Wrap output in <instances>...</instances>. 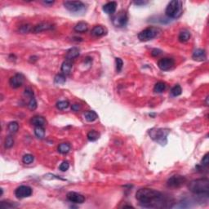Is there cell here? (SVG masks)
<instances>
[{"label": "cell", "mask_w": 209, "mask_h": 209, "mask_svg": "<svg viewBox=\"0 0 209 209\" xmlns=\"http://www.w3.org/2000/svg\"><path fill=\"white\" fill-rule=\"evenodd\" d=\"M116 8H117V2L114 1L107 2L106 4L103 6V11L108 15H113L115 12Z\"/></svg>", "instance_id": "obj_15"}, {"label": "cell", "mask_w": 209, "mask_h": 209, "mask_svg": "<svg viewBox=\"0 0 209 209\" xmlns=\"http://www.w3.org/2000/svg\"><path fill=\"white\" fill-rule=\"evenodd\" d=\"M84 118L87 122H94L98 118V114L93 110H88L84 113Z\"/></svg>", "instance_id": "obj_21"}, {"label": "cell", "mask_w": 209, "mask_h": 209, "mask_svg": "<svg viewBox=\"0 0 209 209\" xmlns=\"http://www.w3.org/2000/svg\"><path fill=\"white\" fill-rule=\"evenodd\" d=\"M209 164V159H208V154H206V155L203 156V158L202 161H201V165L203 167H207Z\"/></svg>", "instance_id": "obj_38"}, {"label": "cell", "mask_w": 209, "mask_h": 209, "mask_svg": "<svg viewBox=\"0 0 209 209\" xmlns=\"http://www.w3.org/2000/svg\"><path fill=\"white\" fill-rule=\"evenodd\" d=\"M31 123L34 127H43L47 124V121L43 117L39 115H36L34 116L33 118H31V120H30Z\"/></svg>", "instance_id": "obj_17"}, {"label": "cell", "mask_w": 209, "mask_h": 209, "mask_svg": "<svg viewBox=\"0 0 209 209\" xmlns=\"http://www.w3.org/2000/svg\"><path fill=\"white\" fill-rule=\"evenodd\" d=\"M66 81V75L63 74H59V75H56L54 79V83L56 84H64Z\"/></svg>", "instance_id": "obj_29"}, {"label": "cell", "mask_w": 209, "mask_h": 209, "mask_svg": "<svg viewBox=\"0 0 209 209\" xmlns=\"http://www.w3.org/2000/svg\"><path fill=\"white\" fill-rule=\"evenodd\" d=\"M34 160V157L33 156L30 154H27V155H25L22 158V161L24 164H32Z\"/></svg>", "instance_id": "obj_33"}, {"label": "cell", "mask_w": 209, "mask_h": 209, "mask_svg": "<svg viewBox=\"0 0 209 209\" xmlns=\"http://www.w3.org/2000/svg\"><path fill=\"white\" fill-rule=\"evenodd\" d=\"M169 129L166 128H152L149 131V134L152 140L161 146H165L168 142V136L169 134Z\"/></svg>", "instance_id": "obj_4"}, {"label": "cell", "mask_w": 209, "mask_h": 209, "mask_svg": "<svg viewBox=\"0 0 209 209\" xmlns=\"http://www.w3.org/2000/svg\"><path fill=\"white\" fill-rule=\"evenodd\" d=\"M54 3V1H51V2H49V1H45V2H43V4L45 5H52Z\"/></svg>", "instance_id": "obj_43"}, {"label": "cell", "mask_w": 209, "mask_h": 209, "mask_svg": "<svg viewBox=\"0 0 209 209\" xmlns=\"http://www.w3.org/2000/svg\"><path fill=\"white\" fill-rule=\"evenodd\" d=\"M71 109H72V110H74V111H75V112L79 111V110L81 109V105L77 104V103L73 104L72 105V106H71Z\"/></svg>", "instance_id": "obj_40"}, {"label": "cell", "mask_w": 209, "mask_h": 209, "mask_svg": "<svg viewBox=\"0 0 209 209\" xmlns=\"http://www.w3.org/2000/svg\"><path fill=\"white\" fill-rule=\"evenodd\" d=\"M32 189L28 186H21L17 187L15 190V195L17 198H28L32 195Z\"/></svg>", "instance_id": "obj_9"}, {"label": "cell", "mask_w": 209, "mask_h": 209, "mask_svg": "<svg viewBox=\"0 0 209 209\" xmlns=\"http://www.w3.org/2000/svg\"><path fill=\"white\" fill-rule=\"evenodd\" d=\"M70 105L68 100H60L57 103V108L60 110H63V109H67Z\"/></svg>", "instance_id": "obj_30"}, {"label": "cell", "mask_w": 209, "mask_h": 209, "mask_svg": "<svg viewBox=\"0 0 209 209\" xmlns=\"http://www.w3.org/2000/svg\"><path fill=\"white\" fill-rule=\"evenodd\" d=\"M186 182V178L184 176L174 175L171 177L167 181V186L169 188H179Z\"/></svg>", "instance_id": "obj_8"}, {"label": "cell", "mask_w": 209, "mask_h": 209, "mask_svg": "<svg viewBox=\"0 0 209 209\" xmlns=\"http://www.w3.org/2000/svg\"><path fill=\"white\" fill-rule=\"evenodd\" d=\"M136 198L141 207L146 208H162L168 207L166 197L161 192L152 189H140L136 193Z\"/></svg>", "instance_id": "obj_1"}, {"label": "cell", "mask_w": 209, "mask_h": 209, "mask_svg": "<svg viewBox=\"0 0 209 209\" xmlns=\"http://www.w3.org/2000/svg\"><path fill=\"white\" fill-rule=\"evenodd\" d=\"M148 1H137V2H135L134 3L137 6H142V5H146L148 3Z\"/></svg>", "instance_id": "obj_42"}, {"label": "cell", "mask_w": 209, "mask_h": 209, "mask_svg": "<svg viewBox=\"0 0 209 209\" xmlns=\"http://www.w3.org/2000/svg\"><path fill=\"white\" fill-rule=\"evenodd\" d=\"M162 53V51L159 50V49H153L152 52H151V55H152V57H158L159 55H160Z\"/></svg>", "instance_id": "obj_41"}, {"label": "cell", "mask_w": 209, "mask_h": 209, "mask_svg": "<svg viewBox=\"0 0 209 209\" xmlns=\"http://www.w3.org/2000/svg\"><path fill=\"white\" fill-rule=\"evenodd\" d=\"M115 63H116V70H117V72H120L123 69V60L121 58H116L115 59Z\"/></svg>", "instance_id": "obj_35"}, {"label": "cell", "mask_w": 209, "mask_h": 209, "mask_svg": "<svg viewBox=\"0 0 209 209\" xmlns=\"http://www.w3.org/2000/svg\"><path fill=\"white\" fill-rule=\"evenodd\" d=\"M57 150H58V152L60 154L66 155V154L70 152V145L69 143H66V142L60 144L58 148H57Z\"/></svg>", "instance_id": "obj_22"}, {"label": "cell", "mask_w": 209, "mask_h": 209, "mask_svg": "<svg viewBox=\"0 0 209 209\" xmlns=\"http://www.w3.org/2000/svg\"><path fill=\"white\" fill-rule=\"evenodd\" d=\"M87 139L90 141H95L99 139L100 137V134L98 133V132L95 131V130H92L87 133Z\"/></svg>", "instance_id": "obj_26"}, {"label": "cell", "mask_w": 209, "mask_h": 209, "mask_svg": "<svg viewBox=\"0 0 209 209\" xmlns=\"http://www.w3.org/2000/svg\"><path fill=\"white\" fill-rule=\"evenodd\" d=\"M53 28V25L50 23H40V24H38L32 28V31L33 33H40V32L46 31V30H52Z\"/></svg>", "instance_id": "obj_13"}, {"label": "cell", "mask_w": 209, "mask_h": 209, "mask_svg": "<svg viewBox=\"0 0 209 209\" xmlns=\"http://www.w3.org/2000/svg\"><path fill=\"white\" fill-rule=\"evenodd\" d=\"M127 21H128V17H127V14L125 11L121 10L116 14L115 16H114L113 19H112V22L113 25L115 27L122 28L126 26L127 25Z\"/></svg>", "instance_id": "obj_7"}, {"label": "cell", "mask_w": 209, "mask_h": 209, "mask_svg": "<svg viewBox=\"0 0 209 209\" xmlns=\"http://www.w3.org/2000/svg\"><path fill=\"white\" fill-rule=\"evenodd\" d=\"M192 58H193L194 61H197V62H203L207 58V56H206V52L203 49H201V48H198L196 50L194 51L193 55H192Z\"/></svg>", "instance_id": "obj_14"}, {"label": "cell", "mask_w": 209, "mask_h": 209, "mask_svg": "<svg viewBox=\"0 0 209 209\" xmlns=\"http://www.w3.org/2000/svg\"><path fill=\"white\" fill-rule=\"evenodd\" d=\"M14 145V139L13 137L10 135V136H7L5 139V142H4V146L5 148H7V149H9V148H11Z\"/></svg>", "instance_id": "obj_31"}, {"label": "cell", "mask_w": 209, "mask_h": 209, "mask_svg": "<svg viewBox=\"0 0 209 209\" xmlns=\"http://www.w3.org/2000/svg\"><path fill=\"white\" fill-rule=\"evenodd\" d=\"M69 168H70V164H69V162L64 161L62 162V164L60 165L59 169L62 171V172H66V171L69 169Z\"/></svg>", "instance_id": "obj_36"}, {"label": "cell", "mask_w": 209, "mask_h": 209, "mask_svg": "<svg viewBox=\"0 0 209 209\" xmlns=\"http://www.w3.org/2000/svg\"><path fill=\"white\" fill-rule=\"evenodd\" d=\"M25 95L26 96H29L30 98H31V97H33V96H34V92L32 91L31 88H30V87H27V88L25 89Z\"/></svg>", "instance_id": "obj_39"}, {"label": "cell", "mask_w": 209, "mask_h": 209, "mask_svg": "<svg viewBox=\"0 0 209 209\" xmlns=\"http://www.w3.org/2000/svg\"><path fill=\"white\" fill-rule=\"evenodd\" d=\"M72 68H73V62L70 61V60H66L62 63L61 70H62V72L63 75H69L71 73Z\"/></svg>", "instance_id": "obj_16"}, {"label": "cell", "mask_w": 209, "mask_h": 209, "mask_svg": "<svg viewBox=\"0 0 209 209\" xmlns=\"http://www.w3.org/2000/svg\"><path fill=\"white\" fill-rule=\"evenodd\" d=\"M182 2L178 0H173L168 4L165 10V14L171 19L179 18L182 15Z\"/></svg>", "instance_id": "obj_3"}, {"label": "cell", "mask_w": 209, "mask_h": 209, "mask_svg": "<svg viewBox=\"0 0 209 209\" xmlns=\"http://www.w3.org/2000/svg\"><path fill=\"white\" fill-rule=\"evenodd\" d=\"M24 81H25L24 75H21V74H16V75H13L12 77L10 78L9 84L10 86L13 88H18V87L22 86Z\"/></svg>", "instance_id": "obj_11"}, {"label": "cell", "mask_w": 209, "mask_h": 209, "mask_svg": "<svg viewBox=\"0 0 209 209\" xmlns=\"http://www.w3.org/2000/svg\"><path fill=\"white\" fill-rule=\"evenodd\" d=\"M161 32V30L158 27H148L138 34V39L142 42L150 41L156 38Z\"/></svg>", "instance_id": "obj_5"}, {"label": "cell", "mask_w": 209, "mask_h": 209, "mask_svg": "<svg viewBox=\"0 0 209 209\" xmlns=\"http://www.w3.org/2000/svg\"><path fill=\"white\" fill-rule=\"evenodd\" d=\"M66 198L70 202L77 203V204H81V203H83L85 202V197L83 194L76 193V192H72V191L67 194Z\"/></svg>", "instance_id": "obj_12"}, {"label": "cell", "mask_w": 209, "mask_h": 209, "mask_svg": "<svg viewBox=\"0 0 209 209\" xmlns=\"http://www.w3.org/2000/svg\"><path fill=\"white\" fill-rule=\"evenodd\" d=\"M190 39V32L187 31V30H183L179 34V36H178V39L181 43H186Z\"/></svg>", "instance_id": "obj_23"}, {"label": "cell", "mask_w": 209, "mask_h": 209, "mask_svg": "<svg viewBox=\"0 0 209 209\" xmlns=\"http://www.w3.org/2000/svg\"><path fill=\"white\" fill-rule=\"evenodd\" d=\"M18 207V205L15 203L8 202V201H2L1 202V207L2 208H12V207Z\"/></svg>", "instance_id": "obj_32"}, {"label": "cell", "mask_w": 209, "mask_h": 209, "mask_svg": "<svg viewBox=\"0 0 209 209\" xmlns=\"http://www.w3.org/2000/svg\"><path fill=\"white\" fill-rule=\"evenodd\" d=\"M166 89V83L164 82L157 83L154 87V91L156 93H162Z\"/></svg>", "instance_id": "obj_24"}, {"label": "cell", "mask_w": 209, "mask_h": 209, "mask_svg": "<svg viewBox=\"0 0 209 209\" xmlns=\"http://www.w3.org/2000/svg\"><path fill=\"white\" fill-rule=\"evenodd\" d=\"M174 66H175V61L173 58H169V57L162 58L158 62L159 68L164 71L169 70L171 69H173Z\"/></svg>", "instance_id": "obj_10"}, {"label": "cell", "mask_w": 209, "mask_h": 209, "mask_svg": "<svg viewBox=\"0 0 209 209\" xmlns=\"http://www.w3.org/2000/svg\"><path fill=\"white\" fill-rule=\"evenodd\" d=\"M34 134L39 139H43L45 137V129L43 127H35Z\"/></svg>", "instance_id": "obj_25"}, {"label": "cell", "mask_w": 209, "mask_h": 209, "mask_svg": "<svg viewBox=\"0 0 209 209\" xmlns=\"http://www.w3.org/2000/svg\"><path fill=\"white\" fill-rule=\"evenodd\" d=\"M189 190L198 196L207 197L209 194V181L207 178H200L191 181L188 185Z\"/></svg>", "instance_id": "obj_2"}, {"label": "cell", "mask_w": 209, "mask_h": 209, "mask_svg": "<svg viewBox=\"0 0 209 209\" xmlns=\"http://www.w3.org/2000/svg\"><path fill=\"white\" fill-rule=\"evenodd\" d=\"M37 101H36V99L34 98V96H33V97L30 98V101H29V104H28V107H29V109H30V110H34V109H37Z\"/></svg>", "instance_id": "obj_34"}, {"label": "cell", "mask_w": 209, "mask_h": 209, "mask_svg": "<svg viewBox=\"0 0 209 209\" xmlns=\"http://www.w3.org/2000/svg\"><path fill=\"white\" fill-rule=\"evenodd\" d=\"M7 128L11 133H16L19 129V124L17 122H11L8 123L7 125Z\"/></svg>", "instance_id": "obj_28"}, {"label": "cell", "mask_w": 209, "mask_h": 209, "mask_svg": "<svg viewBox=\"0 0 209 209\" xmlns=\"http://www.w3.org/2000/svg\"><path fill=\"white\" fill-rule=\"evenodd\" d=\"M75 30L78 33H85L88 30V25L84 21H80L75 26Z\"/></svg>", "instance_id": "obj_20"}, {"label": "cell", "mask_w": 209, "mask_h": 209, "mask_svg": "<svg viewBox=\"0 0 209 209\" xmlns=\"http://www.w3.org/2000/svg\"><path fill=\"white\" fill-rule=\"evenodd\" d=\"M171 95L173 96H178L181 94L182 92V89L181 87L180 86L179 84H177L175 86L173 87V88L171 89Z\"/></svg>", "instance_id": "obj_27"}, {"label": "cell", "mask_w": 209, "mask_h": 209, "mask_svg": "<svg viewBox=\"0 0 209 209\" xmlns=\"http://www.w3.org/2000/svg\"><path fill=\"white\" fill-rule=\"evenodd\" d=\"M64 7L72 13H80L86 10V5L81 1H66Z\"/></svg>", "instance_id": "obj_6"}, {"label": "cell", "mask_w": 209, "mask_h": 209, "mask_svg": "<svg viewBox=\"0 0 209 209\" xmlns=\"http://www.w3.org/2000/svg\"><path fill=\"white\" fill-rule=\"evenodd\" d=\"M79 56V49L78 48H71L70 50L67 51L66 54V60H70L73 61L74 59L77 58Z\"/></svg>", "instance_id": "obj_19"}, {"label": "cell", "mask_w": 209, "mask_h": 209, "mask_svg": "<svg viewBox=\"0 0 209 209\" xmlns=\"http://www.w3.org/2000/svg\"><path fill=\"white\" fill-rule=\"evenodd\" d=\"M20 31L21 32V33H29V32H31L32 31V29L30 28V25H21V28H20Z\"/></svg>", "instance_id": "obj_37"}, {"label": "cell", "mask_w": 209, "mask_h": 209, "mask_svg": "<svg viewBox=\"0 0 209 209\" xmlns=\"http://www.w3.org/2000/svg\"><path fill=\"white\" fill-rule=\"evenodd\" d=\"M92 34L96 37H101L105 35L107 33V30L105 28H104L101 25H96L92 28L91 31Z\"/></svg>", "instance_id": "obj_18"}]
</instances>
